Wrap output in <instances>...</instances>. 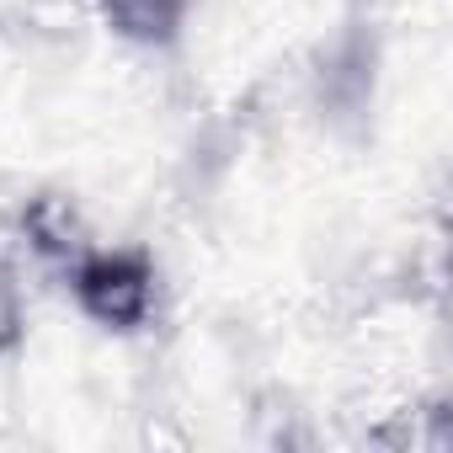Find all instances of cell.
<instances>
[{"mask_svg": "<svg viewBox=\"0 0 453 453\" xmlns=\"http://www.w3.org/2000/svg\"><path fill=\"white\" fill-rule=\"evenodd\" d=\"M379 86H384V22L373 12H347L304 70V102L326 134L363 139L379 107Z\"/></svg>", "mask_w": 453, "mask_h": 453, "instance_id": "cell-1", "label": "cell"}, {"mask_svg": "<svg viewBox=\"0 0 453 453\" xmlns=\"http://www.w3.org/2000/svg\"><path fill=\"white\" fill-rule=\"evenodd\" d=\"M75 315L107 336H139L160 315V262L144 246H102L91 241L59 278Z\"/></svg>", "mask_w": 453, "mask_h": 453, "instance_id": "cell-2", "label": "cell"}, {"mask_svg": "<svg viewBox=\"0 0 453 453\" xmlns=\"http://www.w3.org/2000/svg\"><path fill=\"white\" fill-rule=\"evenodd\" d=\"M17 241H22V251L33 257L38 273L59 278L96 235H91L86 213L75 208V197H65V192H38V197H27V203L17 208Z\"/></svg>", "mask_w": 453, "mask_h": 453, "instance_id": "cell-3", "label": "cell"}, {"mask_svg": "<svg viewBox=\"0 0 453 453\" xmlns=\"http://www.w3.org/2000/svg\"><path fill=\"white\" fill-rule=\"evenodd\" d=\"M96 12L118 43L139 54H171L192 27L197 0H96Z\"/></svg>", "mask_w": 453, "mask_h": 453, "instance_id": "cell-4", "label": "cell"}, {"mask_svg": "<svg viewBox=\"0 0 453 453\" xmlns=\"http://www.w3.org/2000/svg\"><path fill=\"white\" fill-rule=\"evenodd\" d=\"M27 342V288L12 262H0V357H12Z\"/></svg>", "mask_w": 453, "mask_h": 453, "instance_id": "cell-5", "label": "cell"}]
</instances>
